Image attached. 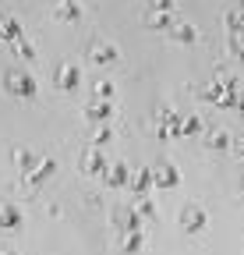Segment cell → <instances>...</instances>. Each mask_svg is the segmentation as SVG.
I'll list each match as a JSON object with an SVG mask.
<instances>
[{
    "label": "cell",
    "mask_w": 244,
    "mask_h": 255,
    "mask_svg": "<svg viewBox=\"0 0 244 255\" xmlns=\"http://www.w3.org/2000/svg\"><path fill=\"white\" fill-rule=\"evenodd\" d=\"M53 18L64 21V25L78 21L81 18V0H57V4H53Z\"/></svg>",
    "instance_id": "obj_14"
},
{
    "label": "cell",
    "mask_w": 244,
    "mask_h": 255,
    "mask_svg": "<svg viewBox=\"0 0 244 255\" xmlns=\"http://www.w3.org/2000/svg\"><path fill=\"white\" fill-rule=\"evenodd\" d=\"M4 92L14 100H36L39 96V82L32 71H7L4 75Z\"/></svg>",
    "instance_id": "obj_1"
},
{
    "label": "cell",
    "mask_w": 244,
    "mask_h": 255,
    "mask_svg": "<svg viewBox=\"0 0 244 255\" xmlns=\"http://www.w3.org/2000/svg\"><path fill=\"white\" fill-rule=\"evenodd\" d=\"M152 11H173V0H149Z\"/></svg>",
    "instance_id": "obj_28"
},
{
    "label": "cell",
    "mask_w": 244,
    "mask_h": 255,
    "mask_svg": "<svg viewBox=\"0 0 244 255\" xmlns=\"http://www.w3.org/2000/svg\"><path fill=\"white\" fill-rule=\"evenodd\" d=\"M237 156H244V138H241V142H237Z\"/></svg>",
    "instance_id": "obj_30"
},
{
    "label": "cell",
    "mask_w": 244,
    "mask_h": 255,
    "mask_svg": "<svg viewBox=\"0 0 244 255\" xmlns=\"http://www.w3.org/2000/svg\"><path fill=\"white\" fill-rule=\"evenodd\" d=\"M117 57H120V50L113 43H92L88 46V60H92L96 68H110V64H117Z\"/></svg>",
    "instance_id": "obj_9"
},
{
    "label": "cell",
    "mask_w": 244,
    "mask_h": 255,
    "mask_svg": "<svg viewBox=\"0 0 244 255\" xmlns=\"http://www.w3.org/2000/svg\"><path fill=\"white\" fill-rule=\"evenodd\" d=\"M92 128H96V131L88 135V145H92V149H103V145H110V142H113L110 124H92Z\"/></svg>",
    "instance_id": "obj_20"
},
{
    "label": "cell",
    "mask_w": 244,
    "mask_h": 255,
    "mask_svg": "<svg viewBox=\"0 0 244 255\" xmlns=\"http://www.w3.org/2000/svg\"><path fill=\"white\" fill-rule=\"evenodd\" d=\"M128 188H135V195H145V191L152 188V167L131 170V177H128Z\"/></svg>",
    "instance_id": "obj_18"
},
{
    "label": "cell",
    "mask_w": 244,
    "mask_h": 255,
    "mask_svg": "<svg viewBox=\"0 0 244 255\" xmlns=\"http://www.w3.org/2000/svg\"><path fill=\"white\" fill-rule=\"evenodd\" d=\"M25 223V213L14 202H0V231H18Z\"/></svg>",
    "instance_id": "obj_13"
},
{
    "label": "cell",
    "mask_w": 244,
    "mask_h": 255,
    "mask_svg": "<svg viewBox=\"0 0 244 255\" xmlns=\"http://www.w3.org/2000/svg\"><path fill=\"white\" fill-rule=\"evenodd\" d=\"M205 149H212V152H227L234 142H230V135L223 131V128H205Z\"/></svg>",
    "instance_id": "obj_15"
},
{
    "label": "cell",
    "mask_w": 244,
    "mask_h": 255,
    "mask_svg": "<svg viewBox=\"0 0 244 255\" xmlns=\"http://www.w3.org/2000/svg\"><path fill=\"white\" fill-rule=\"evenodd\" d=\"M227 25L234 28V36H244V11H230L227 14Z\"/></svg>",
    "instance_id": "obj_26"
},
{
    "label": "cell",
    "mask_w": 244,
    "mask_h": 255,
    "mask_svg": "<svg viewBox=\"0 0 244 255\" xmlns=\"http://www.w3.org/2000/svg\"><path fill=\"white\" fill-rule=\"evenodd\" d=\"M241 11H244V0H241Z\"/></svg>",
    "instance_id": "obj_33"
},
{
    "label": "cell",
    "mask_w": 244,
    "mask_h": 255,
    "mask_svg": "<svg viewBox=\"0 0 244 255\" xmlns=\"http://www.w3.org/2000/svg\"><path fill=\"white\" fill-rule=\"evenodd\" d=\"M202 100H209V103H216V107H234L237 103V85L230 82V78H212L205 89H202Z\"/></svg>",
    "instance_id": "obj_2"
},
{
    "label": "cell",
    "mask_w": 244,
    "mask_h": 255,
    "mask_svg": "<svg viewBox=\"0 0 244 255\" xmlns=\"http://www.w3.org/2000/svg\"><path fill=\"white\" fill-rule=\"evenodd\" d=\"M117 245H120V252L135 255V252H142V248H145V231H142V227H135V231H124Z\"/></svg>",
    "instance_id": "obj_16"
},
{
    "label": "cell",
    "mask_w": 244,
    "mask_h": 255,
    "mask_svg": "<svg viewBox=\"0 0 244 255\" xmlns=\"http://www.w3.org/2000/svg\"><path fill=\"white\" fill-rule=\"evenodd\" d=\"M92 96H96V100H113V96H117V85H113L110 78H96V82H92Z\"/></svg>",
    "instance_id": "obj_24"
},
{
    "label": "cell",
    "mask_w": 244,
    "mask_h": 255,
    "mask_svg": "<svg viewBox=\"0 0 244 255\" xmlns=\"http://www.w3.org/2000/svg\"><path fill=\"white\" fill-rule=\"evenodd\" d=\"M156 135H160V138H177V135H180V114H177L173 107H163V110L156 114Z\"/></svg>",
    "instance_id": "obj_6"
},
{
    "label": "cell",
    "mask_w": 244,
    "mask_h": 255,
    "mask_svg": "<svg viewBox=\"0 0 244 255\" xmlns=\"http://www.w3.org/2000/svg\"><path fill=\"white\" fill-rule=\"evenodd\" d=\"M173 21H177L173 11H149V18H145V25H149V28H156V32H170Z\"/></svg>",
    "instance_id": "obj_19"
},
{
    "label": "cell",
    "mask_w": 244,
    "mask_h": 255,
    "mask_svg": "<svg viewBox=\"0 0 244 255\" xmlns=\"http://www.w3.org/2000/svg\"><path fill=\"white\" fill-rule=\"evenodd\" d=\"M131 213H135L138 220H152V216H156V202L145 199V195H138V199H135V206H131Z\"/></svg>",
    "instance_id": "obj_22"
},
{
    "label": "cell",
    "mask_w": 244,
    "mask_h": 255,
    "mask_svg": "<svg viewBox=\"0 0 244 255\" xmlns=\"http://www.w3.org/2000/svg\"><path fill=\"white\" fill-rule=\"evenodd\" d=\"M106 163H110V156H106L103 149H92V145H88V149H85V156L78 159L81 174H88V177H99V174L106 170Z\"/></svg>",
    "instance_id": "obj_7"
},
{
    "label": "cell",
    "mask_w": 244,
    "mask_h": 255,
    "mask_svg": "<svg viewBox=\"0 0 244 255\" xmlns=\"http://www.w3.org/2000/svg\"><path fill=\"white\" fill-rule=\"evenodd\" d=\"M0 255H18V252H11V248H4V252H0Z\"/></svg>",
    "instance_id": "obj_31"
},
{
    "label": "cell",
    "mask_w": 244,
    "mask_h": 255,
    "mask_svg": "<svg viewBox=\"0 0 244 255\" xmlns=\"http://www.w3.org/2000/svg\"><path fill=\"white\" fill-rule=\"evenodd\" d=\"M205 223H209V213H205L202 202H188L184 209H180V231L184 234H202Z\"/></svg>",
    "instance_id": "obj_3"
},
{
    "label": "cell",
    "mask_w": 244,
    "mask_h": 255,
    "mask_svg": "<svg viewBox=\"0 0 244 255\" xmlns=\"http://www.w3.org/2000/svg\"><path fill=\"white\" fill-rule=\"evenodd\" d=\"M234 107H237V110L244 114V96H237V103H234Z\"/></svg>",
    "instance_id": "obj_29"
},
{
    "label": "cell",
    "mask_w": 244,
    "mask_h": 255,
    "mask_svg": "<svg viewBox=\"0 0 244 255\" xmlns=\"http://www.w3.org/2000/svg\"><path fill=\"white\" fill-rule=\"evenodd\" d=\"M241 199H244V181H241Z\"/></svg>",
    "instance_id": "obj_32"
},
{
    "label": "cell",
    "mask_w": 244,
    "mask_h": 255,
    "mask_svg": "<svg viewBox=\"0 0 244 255\" xmlns=\"http://www.w3.org/2000/svg\"><path fill=\"white\" fill-rule=\"evenodd\" d=\"M202 131H205V121H202L198 114L180 117V135H202Z\"/></svg>",
    "instance_id": "obj_23"
},
{
    "label": "cell",
    "mask_w": 244,
    "mask_h": 255,
    "mask_svg": "<svg viewBox=\"0 0 244 255\" xmlns=\"http://www.w3.org/2000/svg\"><path fill=\"white\" fill-rule=\"evenodd\" d=\"M81 117H85L88 124H110V117H113V100H88L85 110H81Z\"/></svg>",
    "instance_id": "obj_8"
},
{
    "label": "cell",
    "mask_w": 244,
    "mask_h": 255,
    "mask_svg": "<svg viewBox=\"0 0 244 255\" xmlns=\"http://www.w3.org/2000/svg\"><path fill=\"white\" fill-rule=\"evenodd\" d=\"M53 174H57V159H53V156H43L39 163H36L32 170H28V184L39 188V184H43V181H50Z\"/></svg>",
    "instance_id": "obj_12"
},
{
    "label": "cell",
    "mask_w": 244,
    "mask_h": 255,
    "mask_svg": "<svg viewBox=\"0 0 244 255\" xmlns=\"http://www.w3.org/2000/svg\"><path fill=\"white\" fill-rule=\"evenodd\" d=\"M110 188H124L128 184V177H131V167L128 163H120V159H113V163H106V170L99 174Z\"/></svg>",
    "instance_id": "obj_11"
},
{
    "label": "cell",
    "mask_w": 244,
    "mask_h": 255,
    "mask_svg": "<svg viewBox=\"0 0 244 255\" xmlns=\"http://www.w3.org/2000/svg\"><path fill=\"white\" fill-rule=\"evenodd\" d=\"M11 156H14V167H18V170H25V174H28V170H32V167L39 163V156H36L32 149H14Z\"/></svg>",
    "instance_id": "obj_21"
},
{
    "label": "cell",
    "mask_w": 244,
    "mask_h": 255,
    "mask_svg": "<svg viewBox=\"0 0 244 255\" xmlns=\"http://www.w3.org/2000/svg\"><path fill=\"white\" fill-rule=\"evenodd\" d=\"M230 53H234L237 60H244V36H234V39H230Z\"/></svg>",
    "instance_id": "obj_27"
},
{
    "label": "cell",
    "mask_w": 244,
    "mask_h": 255,
    "mask_svg": "<svg viewBox=\"0 0 244 255\" xmlns=\"http://www.w3.org/2000/svg\"><path fill=\"white\" fill-rule=\"evenodd\" d=\"M177 184H180L177 163H170V159H163V163H152V188L166 191V188H177Z\"/></svg>",
    "instance_id": "obj_5"
},
{
    "label": "cell",
    "mask_w": 244,
    "mask_h": 255,
    "mask_svg": "<svg viewBox=\"0 0 244 255\" xmlns=\"http://www.w3.org/2000/svg\"><path fill=\"white\" fill-rule=\"evenodd\" d=\"M25 32H21V25H18V18L14 14H0V43H14V39H21Z\"/></svg>",
    "instance_id": "obj_17"
},
{
    "label": "cell",
    "mask_w": 244,
    "mask_h": 255,
    "mask_svg": "<svg viewBox=\"0 0 244 255\" xmlns=\"http://www.w3.org/2000/svg\"><path fill=\"white\" fill-rule=\"evenodd\" d=\"M170 39H173V43H184V46H188V43H198V39H202V28L177 18V21L170 25Z\"/></svg>",
    "instance_id": "obj_10"
},
{
    "label": "cell",
    "mask_w": 244,
    "mask_h": 255,
    "mask_svg": "<svg viewBox=\"0 0 244 255\" xmlns=\"http://www.w3.org/2000/svg\"><path fill=\"white\" fill-rule=\"evenodd\" d=\"M53 82H57L60 92H78V89H81V68H78L75 60H64V64L57 68Z\"/></svg>",
    "instance_id": "obj_4"
},
{
    "label": "cell",
    "mask_w": 244,
    "mask_h": 255,
    "mask_svg": "<svg viewBox=\"0 0 244 255\" xmlns=\"http://www.w3.org/2000/svg\"><path fill=\"white\" fill-rule=\"evenodd\" d=\"M11 50H14V53H18L21 60H36V46L28 43L25 36H21V39H14V43H11Z\"/></svg>",
    "instance_id": "obj_25"
}]
</instances>
